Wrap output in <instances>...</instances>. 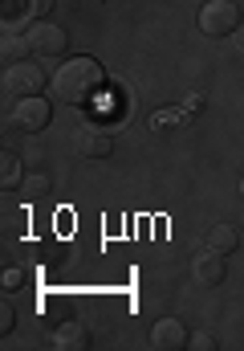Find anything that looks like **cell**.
Segmentation results:
<instances>
[{
  "label": "cell",
  "mask_w": 244,
  "mask_h": 351,
  "mask_svg": "<svg viewBox=\"0 0 244 351\" xmlns=\"http://www.w3.org/2000/svg\"><path fill=\"white\" fill-rule=\"evenodd\" d=\"M208 245H212V250H220V254H232V250L241 245V229L224 221V225H216V229L208 233Z\"/></svg>",
  "instance_id": "10"
},
{
  "label": "cell",
  "mask_w": 244,
  "mask_h": 351,
  "mask_svg": "<svg viewBox=\"0 0 244 351\" xmlns=\"http://www.w3.org/2000/svg\"><path fill=\"white\" fill-rule=\"evenodd\" d=\"M4 290H16V286H25V269H4Z\"/></svg>",
  "instance_id": "17"
},
{
  "label": "cell",
  "mask_w": 244,
  "mask_h": 351,
  "mask_svg": "<svg viewBox=\"0 0 244 351\" xmlns=\"http://www.w3.org/2000/svg\"><path fill=\"white\" fill-rule=\"evenodd\" d=\"M4 86L12 98H33V94H45V74L33 62H12L4 74Z\"/></svg>",
  "instance_id": "5"
},
{
  "label": "cell",
  "mask_w": 244,
  "mask_h": 351,
  "mask_svg": "<svg viewBox=\"0 0 244 351\" xmlns=\"http://www.w3.org/2000/svg\"><path fill=\"white\" fill-rule=\"evenodd\" d=\"M21 180H25V168H21V160H16L12 152H4V156H0V188L8 192V188H16Z\"/></svg>",
  "instance_id": "12"
},
{
  "label": "cell",
  "mask_w": 244,
  "mask_h": 351,
  "mask_svg": "<svg viewBox=\"0 0 244 351\" xmlns=\"http://www.w3.org/2000/svg\"><path fill=\"white\" fill-rule=\"evenodd\" d=\"M191 274H195V282H204V286H220L224 278H228V262H224V254L220 250H200L195 258H191Z\"/></svg>",
  "instance_id": "6"
},
{
  "label": "cell",
  "mask_w": 244,
  "mask_h": 351,
  "mask_svg": "<svg viewBox=\"0 0 244 351\" xmlns=\"http://www.w3.org/2000/svg\"><path fill=\"white\" fill-rule=\"evenodd\" d=\"M53 8V0H29V12H33V21H45V12Z\"/></svg>",
  "instance_id": "18"
},
{
  "label": "cell",
  "mask_w": 244,
  "mask_h": 351,
  "mask_svg": "<svg viewBox=\"0 0 244 351\" xmlns=\"http://www.w3.org/2000/svg\"><path fill=\"white\" fill-rule=\"evenodd\" d=\"M241 196H244V180H241Z\"/></svg>",
  "instance_id": "20"
},
{
  "label": "cell",
  "mask_w": 244,
  "mask_h": 351,
  "mask_svg": "<svg viewBox=\"0 0 244 351\" xmlns=\"http://www.w3.org/2000/svg\"><path fill=\"white\" fill-rule=\"evenodd\" d=\"M0 53H4L8 66H12V62H25V53H29V37H25V33H4Z\"/></svg>",
  "instance_id": "11"
},
{
  "label": "cell",
  "mask_w": 244,
  "mask_h": 351,
  "mask_svg": "<svg viewBox=\"0 0 244 351\" xmlns=\"http://www.w3.org/2000/svg\"><path fill=\"white\" fill-rule=\"evenodd\" d=\"M200 33L204 37H228V33H236L241 29V4L236 0H204V8H200Z\"/></svg>",
  "instance_id": "2"
},
{
  "label": "cell",
  "mask_w": 244,
  "mask_h": 351,
  "mask_svg": "<svg viewBox=\"0 0 244 351\" xmlns=\"http://www.w3.org/2000/svg\"><path fill=\"white\" fill-rule=\"evenodd\" d=\"M53 348L57 351H85L90 348V327L78 319H66L57 331H53Z\"/></svg>",
  "instance_id": "9"
},
{
  "label": "cell",
  "mask_w": 244,
  "mask_h": 351,
  "mask_svg": "<svg viewBox=\"0 0 244 351\" xmlns=\"http://www.w3.org/2000/svg\"><path fill=\"white\" fill-rule=\"evenodd\" d=\"M12 327H16V311H12V306H8V298H4V302H0V335L8 339V331H12Z\"/></svg>",
  "instance_id": "15"
},
{
  "label": "cell",
  "mask_w": 244,
  "mask_h": 351,
  "mask_svg": "<svg viewBox=\"0 0 244 351\" xmlns=\"http://www.w3.org/2000/svg\"><path fill=\"white\" fill-rule=\"evenodd\" d=\"M25 192H29V196H45V192H49V180H45V176H33V180L25 184Z\"/></svg>",
  "instance_id": "16"
},
{
  "label": "cell",
  "mask_w": 244,
  "mask_h": 351,
  "mask_svg": "<svg viewBox=\"0 0 244 351\" xmlns=\"http://www.w3.org/2000/svg\"><path fill=\"white\" fill-rule=\"evenodd\" d=\"M232 37H236V45H241V49H244V21H241V29H236Z\"/></svg>",
  "instance_id": "19"
},
{
  "label": "cell",
  "mask_w": 244,
  "mask_h": 351,
  "mask_svg": "<svg viewBox=\"0 0 244 351\" xmlns=\"http://www.w3.org/2000/svg\"><path fill=\"white\" fill-rule=\"evenodd\" d=\"M187 348H195V351H216V348H220V339H216V335H208V331H195V335L187 339Z\"/></svg>",
  "instance_id": "14"
},
{
  "label": "cell",
  "mask_w": 244,
  "mask_h": 351,
  "mask_svg": "<svg viewBox=\"0 0 244 351\" xmlns=\"http://www.w3.org/2000/svg\"><path fill=\"white\" fill-rule=\"evenodd\" d=\"M49 119H53V106H49V98H41V94L21 98L16 110H12V127H16L21 135H37V131H45Z\"/></svg>",
  "instance_id": "4"
},
{
  "label": "cell",
  "mask_w": 244,
  "mask_h": 351,
  "mask_svg": "<svg viewBox=\"0 0 244 351\" xmlns=\"http://www.w3.org/2000/svg\"><path fill=\"white\" fill-rule=\"evenodd\" d=\"M102 86H106V70H102V62H94V58H70V62L57 66V74H53V94L66 98L70 106H81V102L98 98Z\"/></svg>",
  "instance_id": "1"
},
{
  "label": "cell",
  "mask_w": 244,
  "mask_h": 351,
  "mask_svg": "<svg viewBox=\"0 0 244 351\" xmlns=\"http://www.w3.org/2000/svg\"><path fill=\"white\" fill-rule=\"evenodd\" d=\"M187 119H191L187 110H155V114H151V127H155V131H167V127H179V123H187Z\"/></svg>",
  "instance_id": "13"
},
{
  "label": "cell",
  "mask_w": 244,
  "mask_h": 351,
  "mask_svg": "<svg viewBox=\"0 0 244 351\" xmlns=\"http://www.w3.org/2000/svg\"><path fill=\"white\" fill-rule=\"evenodd\" d=\"M78 152L85 160H106L110 152H114V135L106 131V127H85L78 139Z\"/></svg>",
  "instance_id": "8"
},
{
  "label": "cell",
  "mask_w": 244,
  "mask_h": 351,
  "mask_svg": "<svg viewBox=\"0 0 244 351\" xmlns=\"http://www.w3.org/2000/svg\"><path fill=\"white\" fill-rule=\"evenodd\" d=\"M187 327L179 323V319H159L155 327H151V348H159V351H179V348H187Z\"/></svg>",
  "instance_id": "7"
},
{
  "label": "cell",
  "mask_w": 244,
  "mask_h": 351,
  "mask_svg": "<svg viewBox=\"0 0 244 351\" xmlns=\"http://www.w3.org/2000/svg\"><path fill=\"white\" fill-rule=\"evenodd\" d=\"M25 37H29V53H37V58H62L66 45H70L66 29L53 25V21H33L25 29Z\"/></svg>",
  "instance_id": "3"
}]
</instances>
